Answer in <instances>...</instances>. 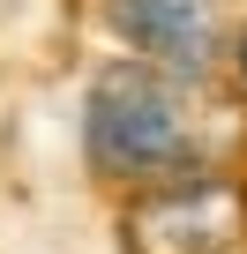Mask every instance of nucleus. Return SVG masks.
Returning a JSON list of instances; mask_svg holds the SVG:
<instances>
[{
  "instance_id": "1",
  "label": "nucleus",
  "mask_w": 247,
  "mask_h": 254,
  "mask_svg": "<svg viewBox=\"0 0 247 254\" xmlns=\"http://www.w3.org/2000/svg\"><path fill=\"white\" fill-rule=\"evenodd\" d=\"M82 150L120 187H158L180 172H202V142L172 75L143 60H112L82 97Z\"/></svg>"
},
{
  "instance_id": "2",
  "label": "nucleus",
  "mask_w": 247,
  "mask_h": 254,
  "mask_svg": "<svg viewBox=\"0 0 247 254\" xmlns=\"http://www.w3.org/2000/svg\"><path fill=\"white\" fill-rule=\"evenodd\" d=\"M240 232H247V187L217 180V172L158 180L120 209L128 254H225Z\"/></svg>"
},
{
  "instance_id": "3",
  "label": "nucleus",
  "mask_w": 247,
  "mask_h": 254,
  "mask_svg": "<svg viewBox=\"0 0 247 254\" xmlns=\"http://www.w3.org/2000/svg\"><path fill=\"white\" fill-rule=\"evenodd\" d=\"M112 30L135 45L143 67L195 82L217 60V30H225V0H112Z\"/></svg>"
},
{
  "instance_id": "4",
  "label": "nucleus",
  "mask_w": 247,
  "mask_h": 254,
  "mask_svg": "<svg viewBox=\"0 0 247 254\" xmlns=\"http://www.w3.org/2000/svg\"><path fill=\"white\" fill-rule=\"evenodd\" d=\"M232 67H240V82H247V30H240V45H232Z\"/></svg>"
},
{
  "instance_id": "5",
  "label": "nucleus",
  "mask_w": 247,
  "mask_h": 254,
  "mask_svg": "<svg viewBox=\"0 0 247 254\" xmlns=\"http://www.w3.org/2000/svg\"><path fill=\"white\" fill-rule=\"evenodd\" d=\"M8 15H15V0H0V23H8Z\"/></svg>"
}]
</instances>
